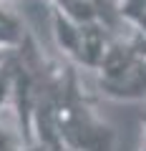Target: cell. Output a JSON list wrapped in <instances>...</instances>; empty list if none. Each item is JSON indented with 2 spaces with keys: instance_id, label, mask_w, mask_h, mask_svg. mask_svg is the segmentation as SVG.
Here are the masks:
<instances>
[{
  "instance_id": "1",
  "label": "cell",
  "mask_w": 146,
  "mask_h": 151,
  "mask_svg": "<svg viewBox=\"0 0 146 151\" xmlns=\"http://www.w3.org/2000/svg\"><path fill=\"white\" fill-rule=\"evenodd\" d=\"M78 65L55 60L53 129L60 151H116V134L96 113L78 76Z\"/></svg>"
},
{
  "instance_id": "2",
  "label": "cell",
  "mask_w": 146,
  "mask_h": 151,
  "mask_svg": "<svg viewBox=\"0 0 146 151\" xmlns=\"http://www.w3.org/2000/svg\"><path fill=\"white\" fill-rule=\"evenodd\" d=\"M53 38L58 50L65 55V60L96 73L116 35L98 20L78 23L63 13L53 10Z\"/></svg>"
},
{
  "instance_id": "3",
  "label": "cell",
  "mask_w": 146,
  "mask_h": 151,
  "mask_svg": "<svg viewBox=\"0 0 146 151\" xmlns=\"http://www.w3.org/2000/svg\"><path fill=\"white\" fill-rule=\"evenodd\" d=\"M28 35L30 33L23 25V20L5 8V0H0V48L15 50V48H20L25 43Z\"/></svg>"
},
{
  "instance_id": "4",
  "label": "cell",
  "mask_w": 146,
  "mask_h": 151,
  "mask_svg": "<svg viewBox=\"0 0 146 151\" xmlns=\"http://www.w3.org/2000/svg\"><path fill=\"white\" fill-rule=\"evenodd\" d=\"M50 8L63 15L73 18L78 23H93L98 20V10H96V0H48Z\"/></svg>"
},
{
  "instance_id": "5",
  "label": "cell",
  "mask_w": 146,
  "mask_h": 151,
  "mask_svg": "<svg viewBox=\"0 0 146 151\" xmlns=\"http://www.w3.org/2000/svg\"><path fill=\"white\" fill-rule=\"evenodd\" d=\"M13 93H15V60L0 65V111L5 106H13Z\"/></svg>"
},
{
  "instance_id": "6",
  "label": "cell",
  "mask_w": 146,
  "mask_h": 151,
  "mask_svg": "<svg viewBox=\"0 0 146 151\" xmlns=\"http://www.w3.org/2000/svg\"><path fill=\"white\" fill-rule=\"evenodd\" d=\"M13 144H28L25 136L20 134V129L15 126H8V124H0V149L5 146H13Z\"/></svg>"
},
{
  "instance_id": "7",
  "label": "cell",
  "mask_w": 146,
  "mask_h": 151,
  "mask_svg": "<svg viewBox=\"0 0 146 151\" xmlns=\"http://www.w3.org/2000/svg\"><path fill=\"white\" fill-rule=\"evenodd\" d=\"M0 151H43V149L35 146V144H13V146H5V149H0Z\"/></svg>"
},
{
  "instance_id": "8",
  "label": "cell",
  "mask_w": 146,
  "mask_h": 151,
  "mask_svg": "<svg viewBox=\"0 0 146 151\" xmlns=\"http://www.w3.org/2000/svg\"><path fill=\"white\" fill-rule=\"evenodd\" d=\"M141 126H144V144H141L139 151H146V111L141 113Z\"/></svg>"
},
{
  "instance_id": "9",
  "label": "cell",
  "mask_w": 146,
  "mask_h": 151,
  "mask_svg": "<svg viewBox=\"0 0 146 151\" xmlns=\"http://www.w3.org/2000/svg\"><path fill=\"white\" fill-rule=\"evenodd\" d=\"M5 3H8V0H5Z\"/></svg>"
}]
</instances>
